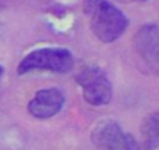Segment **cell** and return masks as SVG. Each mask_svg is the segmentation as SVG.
<instances>
[{
	"instance_id": "cell-1",
	"label": "cell",
	"mask_w": 159,
	"mask_h": 150,
	"mask_svg": "<svg viewBox=\"0 0 159 150\" xmlns=\"http://www.w3.org/2000/svg\"><path fill=\"white\" fill-rule=\"evenodd\" d=\"M82 11L92 33L103 43L115 42L129 27V18L109 0H84Z\"/></svg>"
},
{
	"instance_id": "cell-2",
	"label": "cell",
	"mask_w": 159,
	"mask_h": 150,
	"mask_svg": "<svg viewBox=\"0 0 159 150\" xmlns=\"http://www.w3.org/2000/svg\"><path fill=\"white\" fill-rule=\"evenodd\" d=\"M74 67L71 52L63 47H43L31 52L18 64L17 72L20 75L32 71H50L57 74L70 72Z\"/></svg>"
},
{
	"instance_id": "cell-3",
	"label": "cell",
	"mask_w": 159,
	"mask_h": 150,
	"mask_svg": "<svg viewBox=\"0 0 159 150\" xmlns=\"http://www.w3.org/2000/svg\"><path fill=\"white\" fill-rule=\"evenodd\" d=\"M82 96L91 106H105L112 100L113 89L106 72L99 67H87L75 76Z\"/></svg>"
},
{
	"instance_id": "cell-4",
	"label": "cell",
	"mask_w": 159,
	"mask_h": 150,
	"mask_svg": "<svg viewBox=\"0 0 159 150\" xmlns=\"http://www.w3.org/2000/svg\"><path fill=\"white\" fill-rule=\"evenodd\" d=\"M95 150H138L137 143L113 120H103L92 129Z\"/></svg>"
},
{
	"instance_id": "cell-5",
	"label": "cell",
	"mask_w": 159,
	"mask_h": 150,
	"mask_svg": "<svg viewBox=\"0 0 159 150\" xmlns=\"http://www.w3.org/2000/svg\"><path fill=\"white\" fill-rule=\"evenodd\" d=\"M134 49L140 60L155 74H159V27L144 25L134 35Z\"/></svg>"
},
{
	"instance_id": "cell-6",
	"label": "cell",
	"mask_w": 159,
	"mask_h": 150,
	"mask_svg": "<svg viewBox=\"0 0 159 150\" xmlns=\"http://www.w3.org/2000/svg\"><path fill=\"white\" fill-rule=\"evenodd\" d=\"M64 104V93L57 88L42 89L35 93L28 103V111L32 117L39 120L52 118L60 113Z\"/></svg>"
},
{
	"instance_id": "cell-7",
	"label": "cell",
	"mask_w": 159,
	"mask_h": 150,
	"mask_svg": "<svg viewBox=\"0 0 159 150\" xmlns=\"http://www.w3.org/2000/svg\"><path fill=\"white\" fill-rule=\"evenodd\" d=\"M159 148V110L148 114L140 126L138 150H155Z\"/></svg>"
},
{
	"instance_id": "cell-8",
	"label": "cell",
	"mask_w": 159,
	"mask_h": 150,
	"mask_svg": "<svg viewBox=\"0 0 159 150\" xmlns=\"http://www.w3.org/2000/svg\"><path fill=\"white\" fill-rule=\"evenodd\" d=\"M117 2H121V3H143V2H147V0H117Z\"/></svg>"
},
{
	"instance_id": "cell-9",
	"label": "cell",
	"mask_w": 159,
	"mask_h": 150,
	"mask_svg": "<svg viewBox=\"0 0 159 150\" xmlns=\"http://www.w3.org/2000/svg\"><path fill=\"white\" fill-rule=\"evenodd\" d=\"M3 72H4V68H3V66H0V79H2V75Z\"/></svg>"
}]
</instances>
